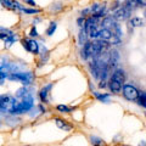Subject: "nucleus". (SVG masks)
Listing matches in <instances>:
<instances>
[{
    "label": "nucleus",
    "mask_w": 146,
    "mask_h": 146,
    "mask_svg": "<svg viewBox=\"0 0 146 146\" xmlns=\"http://www.w3.org/2000/svg\"><path fill=\"white\" fill-rule=\"evenodd\" d=\"M33 107V99L31 96H26L22 99L21 102H18L16 105V107L13 108V111L11 112L12 115H20V113H23V112H27Z\"/></svg>",
    "instance_id": "f257e3e1"
},
{
    "label": "nucleus",
    "mask_w": 146,
    "mask_h": 146,
    "mask_svg": "<svg viewBox=\"0 0 146 146\" xmlns=\"http://www.w3.org/2000/svg\"><path fill=\"white\" fill-rule=\"evenodd\" d=\"M16 101L15 99L10 95H3L0 96V108L1 110H5V111H9V112H12L13 108L16 107Z\"/></svg>",
    "instance_id": "f03ea898"
},
{
    "label": "nucleus",
    "mask_w": 146,
    "mask_h": 146,
    "mask_svg": "<svg viewBox=\"0 0 146 146\" xmlns=\"http://www.w3.org/2000/svg\"><path fill=\"white\" fill-rule=\"evenodd\" d=\"M22 46H23L28 52L33 54V55L39 54V44L34 38H26V39H23L22 40Z\"/></svg>",
    "instance_id": "7ed1b4c3"
},
{
    "label": "nucleus",
    "mask_w": 146,
    "mask_h": 146,
    "mask_svg": "<svg viewBox=\"0 0 146 146\" xmlns=\"http://www.w3.org/2000/svg\"><path fill=\"white\" fill-rule=\"evenodd\" d=\"M139 91L138 89L135 88V86L130 85V84H125L123 85V95H124V98L127 100H129V101H134V100H138L139 98Z\"/></svg>",
    "instance_id": "20e7f679"
},
{
    "label": "nucleus",
    "mask_w": 146,
    "mask_h": 146,
    "mask_svg": "<svg viewBox=\"0 0 146 146\" xmlns=\"http://www.w3.org/2000/svg\"><path fill=\"white\" fill-rule=\"evenodd\" d=\"M10 79H15V80H20L22 84H31L32 80H33V74H32L31 72H23V73H15V74H11L10 77H9Z\"/></svg>",
    "instance_id": "39448f33"
},
{
    "label": "nucleus",
    "mask_w": 146,
    "mask_h": 146,
    "mask_svg": "<svg viewBox=\"0 0 146 146\" xmlns=\"http://www.w3.org/2000/svg\"><path fill=\"white\" fill-rule=\"evenodd\" d=\"M130 15H131V11L129 10V9H127V7H124V6H121L119 9H118V10H116L115 12H113L112 17L115 18L117 22H121V21L128 20V18L130 17Z\"/></svg>",
    "instance_id": "423d86ee"
},
{
    "label": "nucleus",
    "mask_w": 146,
    "mask_h": 146,
    "mask_svg": "<svg viewBox=\"0 0 146 146\" xmlns=\"http://www.w3.org/2000/svg\"><path fill=\"white\" fill-rule=\"evenodd\" d=\"M51 88H52V84H48V85H45L40 89L39 98H40V100H42V102H44V104L49 102V91L51 90Z\"/></svg>",
    "instance_id": "0eeeda50"
},
{
    "label": "nucleus",
    "mask_w": 146,
    "mask_h": 146,
    "mask_svg": "<svg viewBox=\"0 0 146 146\" xmlns=\"http://www.w3.org/2000/svg\"><path fill=\"white\" fill-rule=\"evenodd\" d=\"M118 58H119V55H118L117 50H113V51L110 52L108 55V61H107V65L108 67H115L118 62Z\"/></svg>",
    "instance_id": "6e6552de"
},
{
    "label": "nucleus",
    "mask_w": 146,
    "mask_h": 146,
    "mask_svg": "<svg viewBox=\"0 0 146 146\" xmlns=\"http://www.w3.org/2000/svg\"><path fill=\"white\" fill-rule=\"evenodd\" d=\"M112 79H115L117 82H119L121 84H123L125 82V73H124V71L121 70V68L116 70L115 72H113V74H112Z\"/></svg>",
    "instance_id": "1a4fd4ad"
},
{
    "label": "nucleus",
    "mask_w": 146,
    "mask_h": 146,
    "mask_svg": "<svg viewBox=\"0 0 146 146\" xmlns=\"http://www.w3.org/2000/svg\"><path fill=\"white\" fill-rule=\"evenodd\" d=\"M112 31L111 29H108V28H101L100 29V33H99V39H102V40H111L112 38Z\"/></svg>",
    "instance_id": "9d476101"
},
{
    "label": "nucleus",
    "mask_w": 146,
    "mask_h": 146,
    "mask_svg": "<svg viewBox=\"0 0 146 146\" xmlns=\"http://www.w3.org/2000/svg\"><path fill=\"white\" fill-rule=\"evenodd\" d=\"M122 85L123 84H121L119 82H117V80L112 79V78H111V80H110V84H108L110 90H111L112 93H119L121 89H122Z\"/></svg>",
    "instance_id": "9b49d317"
},
{
    "label": "nucleus",
    "mask_w": 146,
    "mask_h": 146,
    "mask_svg": "<svg viewBox=\"0 0 146 146\" xmlns=\"http://www.w3.org/2000/svg\"><path fill=\"white\" fill-rule=\"evenodd\" d=\"M0 5L3 7L11 11H16V6H15V0H0Z\"/></svg>",
    "instance_id": "f8f14e48"
},
{
    "label": "nucleus",
    "mask_w": 146,
    "mask_h": 146,
    "mask_svg": "<svg viewBox=\"0 0 146 146\" xmlns=\"http://www.w3.org/2000/svg\"><path fill=\"white\" fill-rule=\"evenodd\" d=\"M122 6L129 9L130 11H134L136 7H139L138 3H136V0H124V1L122 3Z\"/></svg>",
    "instance_id": "ddd939ff"
},
{
    "label": "nucleus",
    "mask_w": 146,
    "mask_h": 146,
    "mask_svg": "<svg viewBox=\"0 0 146 146\" xmlns=\"http://www.w3.org/2000/svg\"><path fill=\"white\" fill-rule=\"evenodd\" d=\"M16 40H17V36L15 34H13V33L12 34H9L6 36V39H4V46H5L6 49H9L13 43L16 42Z\"/></svg>",
    "instance_id": "4468645a"
},
{
    "label": "nucleus",
    "mask_w": 146,
    "mask_h": 146,
    "mask_svg": "<svg viewBox=\"0 0 146 146\" xmlns=\"http://www.w3.org/2000/svg\"><path fill=\"white\" fill-rule=\"evenodd\" d=\"M88 33L84 28H80V32H79V35H78V42L80 45H84L86 42H88Z\"/></svg>",
    "instance_id": "2eb2a0df"
},
{
    "label": "nucleus",
    "mask_w": 146,
    "mask_h": 146,
    "mask_svg": "<svg viewBox=\"0 0 146 146\" xmlns=\"http://www.w3.org/2000/svg\"><path fill=\"white\" fill-rule=\"evenodd\" d=\"M56 28H57V23H56V22H54V21H51L49 23L46 31H45V34H46L48 36H51L55 32H56Z\"/></svg>",
    "instance_id": "dca6fc26"
},
{
    "label": "nucleus",
    "mask_w": 146,
    "mask_h": 146,
    "mask_svg": "<svg viewBox=\"0 0 146 146\" xmlns=\"http://www.w3.org/2000/svg\"><path fill=\"white\" fill-rule=\"evenodd\" d=\"M21 12L27 13V15H38V13L42 12V10H40V9H36V7H23Z\"/></svg>",
    "instance_id": "f3484780"
},
{
    "label": "nucleus",
    "mask_w": 146,
    "mask_h": 146,
    "mask_svg": "<svg viewBox=\"0 0 146 146\" xmlns=\"http://www.w3.org/2000/svg\"><path fill=\"white\" fill-rule=\"evenodd\" d=\"M55 123H56V125L60 128V129H65V130H70L71 129V127L68 125L63 119H60V118H56V119H55Z\"/></svg>",
    "instance_id": "a211bd4d"
},
{
    "label": "nucleus",
    "mask_w": 146,
    "mask_h": 146,
    "mask_svg": "<svg viewBox=\"0 0 146 146\" xmlns=\"http://www.w3.org/2000/svg\"><path fill=\"white\" fill-rule=\"evenodd\" d=\"M143 25H144V21L141 20L140 17H133L129 21V26H131V27H141Z\"/></svg>",
    "instance_id": "6ab92c4d"
},
{
    "label": "nucleus",
    "mask_w": 146,
    "mask_h": 146,
    "mask_svg": "<svg viewBox=\"0 0 146 146\" xmlns=\"http://www.w3.org/2000/svg\"><path fill=\"white\" fill-rule=\"evenodd\" d=\"M138 104L140 105V106L143 107H146V93H140L139 94V98H138Z\"/></svg>",
    "instance_id": "aec40b11"
},
{
    "label": "nucleus",
    "mask_w": 146,
    "mask_h": 146,
    "mask_svg": "<svg viewBox=\"0 0 146 146\" xmlns=\"http://www.w3.org/2000/svg\"><path fill=\"white\" fill-rule=\"evenodd\" d=\"M95 96H96L100 101L102 102H108V99H110V95L108 94H99V93H95Z\"/></svg>",
    "instance_id": "412c9836"
},
{
    "label": "nucleus",
    "mask_w": 146,
    "mask_h": 146,
    "mask_svg": "<svg viewBox=\"0 0 146 146\" xmlns=\"http://www.w3.org/2000/svg\"><path fill=\"white\" fill-rule=\"evenodd\" d=\"M17 98H26V96H29L28 95V91H27V89H25V88H21V89H18L17 90Z\"/></svg>",
    "instance_id": "4be33fe9"
},
{
    "label": "nucleus",
    "mask_w": 146,
    "mask_h": 146,
    "mask_svg": "<svg viewBox=\"0 0 146 146\" xmlns=\"http://www.w3.org/2000/svg\"><path fill=\"white\" fill-rule=\"evenodd\" d=\"M56 108H57L60 112H63V113H70V112L72 111L71 107H67V106H65V105H58Z\"/></svg>",
    "instance_id": "5701e85b"
},
{
    "label": "nucleus",
    "mask_w": 146,
    "mask_h": 146,
    "mask_svg": "<svg viewBox=\"0 0 146 146\" xmlns=\"http://www.w3.org/2000/svg\"><path fill=\"white\" fill-rule=\"evenodd\" d=\"M29 36H31V38H38V36H39V33H38V31H36V27H35V25H33V27H32V28H31Z\"/></svg>",
    "instance_id": "b1692460"
},
{
    "label": "nucleus",
    "mask_w": 146,
    "mask_h": 146,
    "mask_svg": "<svg viewBox=\"0 0 146 146\" xmlns=\"http://www.w3.org/2000/svg\"><path fill=\"white\" fill-rule=\"evenodd\" d=\"M122 6V3L119 1V0H116V1H113L112 3V5H111V10L112 11H116V10H118Z\"/></svg>",
    "instance_id": "393cba45"
},
{
    "label": "nucleus",
    "mask_w": 146,
    "mask_h": 146,
    "mask_svg": "<svg viewBox=\"0 0 146 146\" xmlns=\"http://www.w3.org/2000/svg\"><path fill=\"white\" fill-rule=\"evenodd\" d=\"M22 3L26 4V5H28L29 7H36L35 0H22Z\"/></svg>",
    "instance_id": "a878e982"
},
{
    "label": "nucleus",
    "mask_w": 146,
    "mask_h": 146,
    "mask_svg": "<svg viewBox=\"0 0 146 146\" xmlns=\"http://www.w3.org/2000/svg\"><path fill=\"white\" fill-rule=\"evenodd\" d=\"M85 20L86 18L85 17H83V16H80V17H78V20H77V25H78L80 28H84V25H85Z\"/></svg>",
    "instance_id": "bb28decb"
},
{
    "label": "nucleus",
    "mask_w": 146,
    "mask_h": 146,
    "mask_svg": "<svg viewBox=\"0 0 146 146\" xmlns=\"http://www.w3.org/2000/svg\"><path fill=\"white\" fill-rule=\"evenodd\" d=\"M91 144H94V145H100V144H102V141L98 139V138H95V136H91Z\"/></svg>",
    "instance_id": "cd10ccee"
},
{
    "label": "nucleus",
    "mask_w": 146,
    "mask_h": 146,
    "mask_svg": "<svg viewBox=\"0 0 146 146\" xmlns=\"http://www.w3.org/2000/svg\"><path fill=\"white\" fill-rule=\"evenodd\" d=\"M0 32H3V33H6V34H12V32L10 29L5 28V27H0Z\"/></svg>",
    "instance_id": "c85d7f7f"
},
{
    "label": "nucleus",
    "mask_w": 146,
    "mask_h": 146,
    "mask_svg": "<svg viewBox=\"0 0 146 146\" xmlns=\"http://www.w3.org/2000/svg\"><path fill=\"white\" fill-rule=\"evenodd\" d=\"M139 6H146V0H136Z\"/></svg>",
    "instance_id": "c756f323"
},
{
    "label": "nucleus",
    "mask_w": 146,
    "mask_h": 146,
    "mask_svg": "<svg viewBox=\"0 0 146 146\" xmlns=\"http://www.w3.org/2000/svg\"><path fill=\"white\" fill-rule=\"evenodd\" d=\"M106 86V82H105V79H101V82L99 83V88H105Z\"/></svg>",
    "instance_id": "7c9ffc66"
},
{
    "label": "nucleus",
    "mask_w": 146,
    "mask_h": 146,
    "mask_svg": "<svg viewBox=\"0 0 146 146\" xmlns=\"http://www.w3.org/2000/svg\"><path fill=\"white\" fill-rule=\"evenodd\" d=\"M9 34H6V33H3V32H0V39H6V36H7Z\"/></svg>",
    "instance_id": "2f4dec72"
},
{
    "label": "nucleus",
    "mask_w": 146,
    "mask_h": 146,
    "mask_svg": "<svg viewBox=\"0 0 146 146\" xmlns=\"http://www.w3.org/2000/svg\"><path fill=\"white\" fill-rule=\"evenodd\" d=\"M139 146H146V141H141V143L139 144Z\"/></svg>",
    "instance_id": "473e14b6"
},
{
    "label": "nucleus",
    "mask_w": 146,
    "mask_h": 146,
    "mask_svg": "<svg viewBox=\"0 0 146 146\" xmlns=\"http://www.w3.org/2000/svg\"><path fill=\"white\" fill-rule=\"evenodd\" d=\"M144 13H145V17H146V10H145V12H144Z\"/></svg>",
    "instance_id": "72a5a7b5"
}]
</instances>
